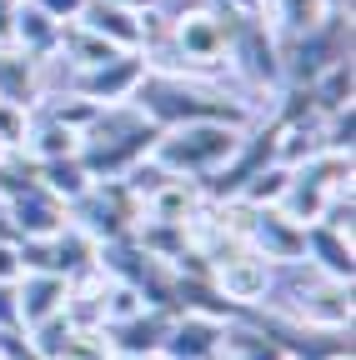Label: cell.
<instances>
[{"instance_id":"14","label":"cell","mask_w":356,"mask_h":360,"mask_svg":"<svg viewBox=\"0 0 356 360\" xmlns=\"http://www.w3.org/2000/svg\"><path fill=\"white\" fill-rule=\"evenodd\" d=\"M226 345V326L206 321V315H176L171 335L161 345V360H216V350Z\"/></svg>"},{"instance_id":"17","label":"cell","mask_w":356,"mask_h":360,"mask_svg":"<svg viewBox=\"0 0 356 360\" xmlns=\"http://www.w3.org/2000/svg\"><path fill=\"white\" fill-rule=\"evenodd\" d=\"M306 260L317 276H331V281H346L356 276V260H351V240L326 231V225H306Z\"/></svg>"},{"instance_id":"5","label":"cell","mask_w":356,"mask_h":360,"mask_svg":"<svg viewBox=\"0 0 356 360\" xmlns=\"http://www.w3.org/2000/svg\"><path fill=\"white\" fill-rule=\"evenodd\" d=\"M66 215H70L75 231H85L96 245H106V240H121V236L136 231L146 210H141V195L125 180H96L80 200L66 205Z\"/></svg>"},{"instance_id":"18","label":"cell","mask_w":356,"mask_h":360,"mask_svg":"<svg viewBox=\"0 0 356 360\" xmlns=\"http://www.w3.org/2000/svg\"><path fill=\"white\" fill-rule=\"evenodd\" d=\"M0 101L16 105V110H30L40 101V75H35V60L16 45H0Z\"/></svg>"},{"instance_id":"25","label":"cell","mask_w":356,"mask_h":360,"mask_svg":"<svg viewBox=\"0 0 356 360\" xmlns=\"http://www.w3.org/2000/svg\"><path fill=\"white\" fill-rule=\"evenodd\" d=\"M286 186H291V170L286 165H266V170H256L246 186H241V205H281V195H286Z\"/></svg>"},{"instance_id":"24","label":"cell","mask_w":356,"mask_h":360,"mask_svg":"<svg viewBox=\"0 0 356 360\" xmlns=\"http://www.w3.org/2000/svg\"><path fill=\"white\" fill-rule=\"evenodd\" d=\"M326 191H317L311 180H301L296 170H291V186H286V195H281V210L296 220V225H317L321 220V210H326Z\"/></svg>"},{"instance_id":"22","label":"cell","mask_w":356,"mask_h":360,"mask_svg":"<svg viewBox=\"0 0 356 360\" xmlns=\"http://www.w3.org/2000/svg\"><path fill=\"white\" fill-rule=\"evenodd\" d=\"M111 340H106V326H66L61 340L40 355V360H111Z\"/></svg>"},{"instance_id":"7","label":"cell","mask_w":356,"mask_h":360,"mask_svg":"<svg viewBox=\"0 0 356 360\" xmlns=\"http://www.w3.org/2000/svg\"><path fill=\"white\" fill-rule=\"evenodd\" d=\"M276 310L311 330H351V285L331 276H311V285L296 281L286 300H276Z\"/></svg>"},{"instance_id":"3","label":"cell","mask_w":356,"mask_h":360,"mask_svg":"<svg viewBox=\"0 0 356 360\" xmlns=\"http://www.w3.org/2000/svg\"><path fill=\"white\" fill-rule=\"evenodd\" d=\"M251 130V125H246ZM241 125H221V120H196V125H176V130H161V141L151 150V160L181 180H206L226 165L241 146Z\"/></svg>"},{"instance_id":"11","label":"cell","mask_w":356,"mask_h":360,"mask_svg":"<svg viewBox=\"0 0 356 360\" xmlns=\"http://www.w3.org/2000/svg\"><path fill=\"white\" fill-rule=\"evenodd\" d=\"M6 220H11L16 240H51V236H61L70 225L66 205L56 195H46L40 186L25 191V195H16V200H6Z\"/></svg>"},{"instance_id":"29","label":"cell","mask_w":356,"mask_h":360,"mask_svg":"<svg viewBox=\"0 0 356 360\" xmlns=\"http://www.w3.org/2000/svg\"><path fill=\"white\" fill-rule=\"evenodd\" d=\"M0 330H20V315H16V285H0Z\"/></svg>"},{"instance_id":"32","label":"cell","mask_w":356,"mask_h":360,"mask_svg":"<svg viewBox=\"0 0 356 360\" xmlns=\"http://www.w3.org/2000/svg\"><path fill=\"white\" fill-rule=\"evenodd\" d=\"M6 155H11V146H6V141H0V160H6Z\"/></svg>"},{"instance_id":"12","label":"cell","mask_w":356,"mask_h":360,"mask_svg":"<svg viewBox=\"0 0 356 360\" xmlns=\"http://www.w3.org/2000/svg\"><path fill=\"white\" fill-rule=\"evenodd\" d=\"M171 321L176 315L171 310H141V315H130V321L121 326H106V340L116 355H130V360H161V345L171 335Z\"/></svg>"},{"instance_id":"19","label":"cell","mask_w":356,"mask_h":360,"mask_svg":"<svg viewBox=\"0 0 356 360\" xmlns=\"http://www.w3.org/2000/svg\"><path fill=\"white\" fill-rule=\"evenodd\" d=\"M206 195H201V186H196V180H181V175H171L166 180V186L161 191H151L146 200H141V220H166V225H181L196 205H201Z\"/></svg>"},{"instance_id":"28","label":"cell","mask_w":356,"mask_h":360,"mask_svg":"<svg viewBox=\"0 0 356 360\" xmlns=\"http://www.w3.org/2000/svg\"><path fill=\"white\" fill-rule=\"evenodd\" d=\"M20 281V260H16V240H0V285Z\"/></svg>"},{"instance_id":"2","label":"cell","mask_w":356,"mask_h":360,"mask_svg":"<svg viewBox=\"0 0 356 360\" xmlns=\"http://www.w3.org/2000/svg\"><path fill=\"white\" fill-rule=\"evenodd\" d=\"M161 141V125H151L130 101L101 105L96 120L80 130V165L91 180H121L130 165H141Z\"/></svg>"},{"instance_id":"4","label":"cell","mask_w":356,"mask_h":360,"mask_svg":"<svg viewBox=\"0 0 356 360\" xmlns=\"http://www.w3.org/2000/svg\"><path fill=\"white\" fill-rule=\"evenodd\" d=\"M276 45H281V75H286V85H311L321 70H331L336 60H351V15L331 11L326 20L306 25V30H296V35L276 40Z\"/></svg>"},{"instance_id":"23","label":"cell","mask_w":356,"mask_h":360,"mask_svg":"<svg viewBox=\"0 0 356 360\" xmlns=\"http://www.w3.org/2000/svg\"><path fill=\"white\" fill-rule=\"evenodd\" d=\"M51 255H56V276H80V270H91L96 265V240L75 231V225H66L61 236H51Z\"/></svg>"},{"instance_id":"1","label":"cell","mask_w":356,"mask_h":360,"mask_svg":"<svg viewBox=\"0 0 356 360\" xmlns=\"http://www.w3.org/2000/svg\"><path fill=\"white\" fill-rule=\"evenodd\" d=\"M151 125L161 130H176V125H196V120H221V125H256L261 110L226 90L221 80H201V75H161V70H146V80L136 85V96H130Z\"/></svg>"},{"instance_id":"13","label":"cell","mask_w":356,"mask_h":360,"mask_svg":"<svg viewBox=\"0 0 356 360\" xmlns=\"http://www.w3.org/2000/svg\"><path fill=\"white\" fill-rule=\"evenodd\" d=\"M25 160L46 165V160H66V155H80V135L70 125H61L56 115H46L40 105L25 110V130H20V146H16Z\"/></svg>"},{"instance_id":"26","label":"cell","mask_w":356,"mask_h":360,"mask_svg":"<svg viewBox=\"0 0 356 360\" xmlns=\"http://www.w3.org/2000/svg\"><path fill=\"white\" fill-rule=\"evenodd\" d=\"M16 260H20V270H40V276H56L51 240H16Z\"/></svg>"},{"instance_id":"9","label":"cell","mask_w":356,"mask_h":360,"mask_svg":"<svg viewBox=\"0 0 356 360\" xmlns=\"http://www.w3.org/2000/svg\"><path fill=\"white\" fill-rule=\"evenodd\" d=\"M146 80V60H141V51H125V56H116V60H106V65H91V70H70V96H80V101H91V105H121V101H130L136 96V85Z\"/></svg>"},{"instance_id":"21","label":"cell","mask_w":356,"mask_h":360,"mask_svg":"<svg viewBox=\"0 0 356 360\" xmlns=\"http://www.w3.org/2000/svg\"><path fill=\"white\" fill-rule=\"evenodd\" d=\"M56 40H61V25L46 11H35L30 0H20V11H16V51H25L30 60H46V56H56Z\"/></svg>"},{"instance_id":"20","label":"cell","mask_w":356,"mask_h":360,"mask_svg":"<svg viewBox=\"0 0 356 360\" xmlns=\"http://www.w3.org/2000/svg\"><path fill=\"white\" fill-rule=\"evenodd\" d=\"M35 180H40V191H46V195H56L61 205L80 200L85 191L96 186V180H91V170L80 165V155H66V160H46V165H35Z\"/></svg>"},{"instance_id":"27","label":"cell","mask_w":356,"mask_h":360,"mask_svg":"<svg viewBox=\"0 0 356 360\" xmlns=\"http://www.w3.org/2000/svg\"><path fill=\"white\" fill-rule=\"evenodd\" d=\"M30 6H35V11H46L56 25H70V20L80 15V6H85V0H30Z\"/></svg>"},{"instance_id":"30","label":"cell","mask_w":356,"mask_h":360,"mask_svg":"<svg viewBox=\"0 0 356 360\" xmlns=\"http://www.w3.org/2000/svg\"><path fill=\"white\" fill-rule=\"evenodd\" d=\"M16 11L20 0H0V45H16Z\"/></svg>"},{"instance_id":"10","label":"cell","mask_w":356,"mask_h":360,"mask_svg":"<svg viewBox=\"0 0 356 360\" xmlns=\"http://www.w3.org/2000/svg\"><path fill=\"white\" fill-rule=\"evenodd\" d=\"M211 285L221 290V300H231L236 310L266 305V295H271V265H266L256 250H236V255L211 265Z\"/></svg>"},{"instance_id":"16","label":"cell","mask_w":356,"mask_h":360,"mask_svg":"<svg viewBox=\"0 0 356 360\" xmlns=\"http://www.w3.org/2000/svg\"><path fill=\"white\" fill-rule=\"evenodd\" d=\"M75 25H85L91 35L111 40L116 51H141V40H146L141 15H136V11H125V6H111V0H85L80 15H75Z\"/></svg>"},{"instance_id":"8","label":"cell","mask_w":356,"mask_h":360,"mask_svg":"<svg viewBox=\"0 0 356 360\" xmlns=\"http://www.w3.org/2000/svg\"><path fill=\"white\" fill-rule=\"evenodd\" d=\"M246 250H256L266 265H306V225H296L281 205H251Z\"/></svg>"},{"instance_id":"15","label":"cell","mask_w":356,"mask_h":360,"mask_svg":"<svg viewBox=\"0 0 356 360\" xmlns=\"http://www.w3.org/2000/svg\"><path fill=\"white\" fill-rule=\"evenodd\" d=\"M66 310V276H40V270H20L16 281V315L20 330H35L40 321Z\"/></svg>"},{"instance_id":"6","label":"cell","mask_w":356,"mask_h":360,"mask_svg":"<svg viewBox=\"0 0 356 360\" xmlns=\"http://www.w3.org/2000/svg\"><path fill=\"white\" fill-rule=\"evenodd\" d=\"M226 70L246 75L251 90H281L286 85V75H281V45H276L271 25H266L261 15H236Z\"/></svg>"},{"instance_id":"31","label":"cell","mask_w":356,"mask_h":360,"mask_svg":"<svg viewBox=\"0 0 356 360\" xmlns=\"http://www.w3.org/2000/svg\"><path fill=\"white\" fill-rule=\"evenodd\" d=\"M111 6H125V11H136V15H141V11H156L161 0H111Z\"/></svg>"}]
</instances>
